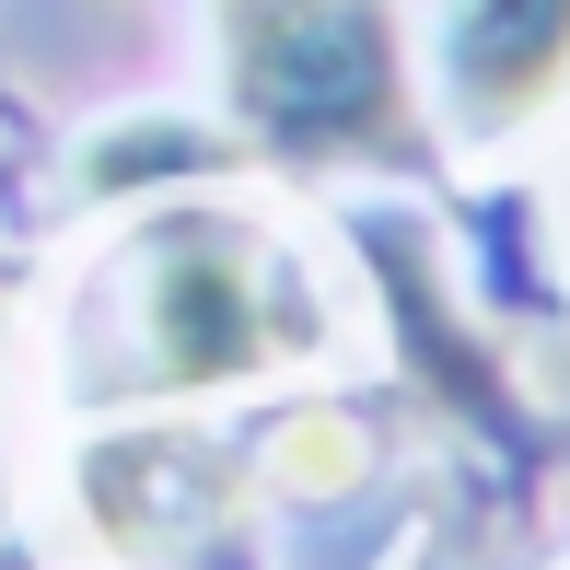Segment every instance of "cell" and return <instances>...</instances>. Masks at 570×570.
I'll list each match as a JSON object with an SVG mask.
<instances>
[{
	"label": "cell",
	"mask_w": 570,
	"mask_h": 570,
	"mask_svg": "<svg viewBox=\"0 0 570 570\" xmlns=\"http://www.w3.org/2000/svg\"><path fill=\"white\" fill-rule=\"evenodd\" d=\"M570 82V0H454V117L478 140L524 128Z\"/></svg>",
	"instance_id": "obj_3"
},
{
	"label": "cell",
	"mask_w": 570,
	"mask_h": 570,
	"mask_svg": "<svg viewBox=\"0 0 570 570\" xmlns=\"http://www.w3.org/2000/svg\"><path fill=\"white\" fill-rule=\"evenodd\" d=\"M315 350V292L245 210H151L106 268V384L117 396H210Z\"/></svg>",
	"instance_id": "obj_1"
},
{
	"label": "cell",
	"mask_w": 570,
	"mask_h": 570,
	"mask_svg": "<svg viewBox=\"0 0 570 570\" xmlns=\"http://www.w3.org/2000/svg\"><path fill=\"white\" fill-rule=\"evenodd\" d=\"M222 106L279 164H396L407 47L384 0H222Z\"/></svg>",
	"instance_id": "obj_2"
}]
</instances>
